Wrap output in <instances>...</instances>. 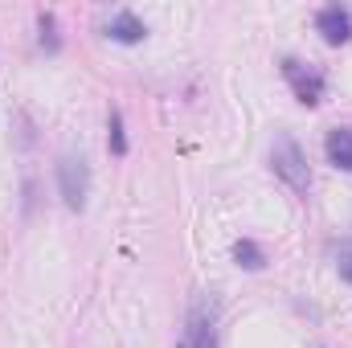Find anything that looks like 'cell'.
<instances>
[{"label": "cell", "mask_w": 352, "mask_h": 348, "mask_svg": "<svg viewBox=\"0 0 352 348\" xmlns=\"http://www.w3.org/2000/svg\"><path fill=\"white\" fill-rule=\"evenodd\" d=\"M176 348H217V332H213V312H205V303H197L188 312V328Z\"/></svg>", "instance_id": "cell-5"}, {"label": "cell", "mask_w": 352, "mask_h": 348, "mask_svg": "<svg viewBox=\"0 0 352 348\" xmlns=\"http://www.w3.org/2000/svg\"><path fill=\"white\" fill-rule=\"evenodd\" d=\"M102 29H107V37H111V41H119V45H140V41L148 37V25H144L131 8H119Z\"/></svg>", "instance_id": "cell-6"}, {"label": "cell", "mask_w": 352, "mask_h": 348, "mask_svg": "<svg viewBox=\"0 0 352 348\" xmlns=\"http://www.w3.org/2000/svg\"><path fill=\"white\" fill-rule=\"evenodd\" d=\"M58 193L70 213H82L90 197V164L82 156H62L58 160Z\"/></svg>", "instance_id": "cell-2"}, {"label": "cell", "mask_w": 352, "mask_h": 348, "mask_svg": "<svg viewBox=\"0 0 352 348\" xmlns=\"http://www.w3.org/2000/svg\"><path fill=\"white\" fill-rule=\"evenodd\" d=\"M336 274L344 283H352V242H340L336 246Z\"/></svg>", "instance_id": "cell-11"}, {"label": "cell", "mask_w": 352, "mask_h": 348, "mask_svg": "<svg viewBox=\"0 0 352 348\" xmlns=\"http://www.w3.org/2000/svg\"><path fill=\"white\" fill-rule=\"evenodd\" d=\"M270 168H274V176H278L291 193H299V197L311 193V168H307V156H303V148L295 144V135H287V131L274 135V144H270Z\"/></svg>", "instance_id": "cell-1"}, {"label": "cell", "mask_w": 352, "mask_h": 348, "mask_svg": "<svg viewBox=\"0 0 352 348\" xmlns=\"http://www.w3.org/2000/svg\"><path fill=\"white\" fill-rule=\"evenodd\" d=\"M283 78L291 83L295 98H299L303 107H316V102L324 98V90H328V83H324L320 70H311V66H303V62H295V58H283Z\"/></svg>", "instance_id": "cell-3"}, {"label": "cell", "mask_w": 352, "mask_h": 348, "mask_svg": "<svg viewBox=\"0 0 352 348\" xmlns=\"http://www.w3.org/2000/svg\"><path fill=\"white\" fill-rule=\"evenodd\" d=\"M37 29H41V45H45L50 54H58V50H62V37H58V21H54V12H41V17H37Z\"/></svg>", "instance_id": "cell-10"}, {"label": "cell", "mask_w": 352, "mask_h": 348, "mask_svg": "<svg viewBox=\"0 0 352 348\" xmlns=\"http://www.w3.org/2000/svg\"><path fill=\"white\" fill-rule=\"evenodd\" d=\"M234 262H238L242 270H263L266 254H263V246H258L254 238H238V242H234Z\"/></svg>", "instance_id": "cell-8"}, {"label": "cell", "mask_w": 352, "mask_h": 348, "mask_svg": "<svg viewBox=\"0 0 352 348\" xmlns=\"http://www.w3.org/2000/svg\"><path fill=\"white\" fill-rule=\"evenodd\" d=\"M107 148H111V156H127V131H123V115L119 111H111V119H107Z\"/></svg>", "instance_id": "cell-9"}, {"label": "cell", "mask_w": 352, "mask_h": 348, "mask_svg": "<svg viewBox=\"0 0 352 348\" xmlns=\"http://www.w3.org/2000/svg\"><path fill=\"white\" fill-rule=\"evenodd\" d=\"M33 193H37V184L25 180V213H33Z\"/></svg>", "instance_id": "cell-13"}, {"label": "cell", "mask_w": 352, "mask_h": 348, "mask_svg": "<svg viewBox=\"0 0 352 348\" xmlns=\"http://www.w3.org/2000/svg\"><path fill=\"white\" fill-rule=\"evenodd\" d=\"M316 29L324 33L328 45H344L352 37V12L340 8V4H324V8L316 12Z\"/></svg>", "instance_id": "cell-4"}, {"label": "cell", "mask_w": 352, "mask_h": 348, "mask_svg": "<svg viewBox=\"0 0 352 348\" xmlns=\"http://www.w3.org/2000/svg\"><path fill=\"white\" fill-rule=\"evenodd\" d=\"M12 119H16V127H21V131H16V144H21V148H33V140H37V135H33V123H29V115H25V111H16Z\"/></svg>", "instance_id": "cell-12"}, {"label": "cell", "mask_w": 352, "mask_h": 348, "mask_svg": "<svg viewBox=\"0 0 352 348\" xmlns=\"http://www.w3.org/2000/svg\"><path fill=\"white\" fill-rule=\"evenodd\" d=\"M324 152H328V164L352 173V127H332L328 140H324Z\"/></svg>", "instance_id": "cell-7"}]
</instances>
